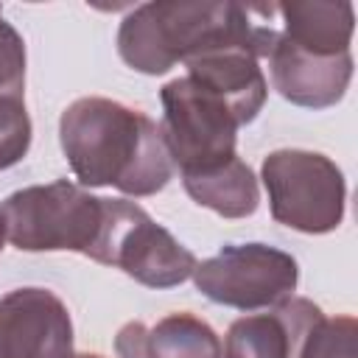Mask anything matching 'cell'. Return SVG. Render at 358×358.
Instances as JSON below:
<instances>
[{"instance_id":"cell-1","label":"cell","mask_w":358,"mask_h":358,"mask_svg":"<svg viewBox=\"0 0 358 358\" xmlns=\"http://www.w3.org/2000/svg\"><path fill=\"white\" fill-rule=\"evenodd\" d=\"M59 143L81 187H117L154 196L173 179V159L159 123L120 101L87 95L59 117Z\"/></svg>"},{"instance_id":"cell-2","label":"cell","mask_w":358,"mask_h":358,"mask_svg":"<svg viewBox=\"0 0 358 358\" xmlns=\"http://www.w3.org/2000/svg\"><path fill=\"white\" fill-rule=\"evenodd\" d=\"M260 20V6L157 0L131 8L117 28L120 59L145 76H162L227 39L243 36Z\"/></svg>"},{"instance_id":"cell-3","label":"cell","mask_w":358,"mask_h":358,"mask_svg":"<svg viewBox=\"0 0 358 358\" xmlns=\"http://www.w3.org/2000/svg\"><path fill=\"white\" fill-rule=\"evenodd\" d=\"M3 218L11 246L20 252H78L92 260L106 199L76 182L56 179L14 190L3 201Z\"/></svg>"},{"instance_id":"cell-4","label":"cell","mask_w":358,"mask_h":358,"mask_svg":"<svg viewBox=\"0 0 358 358\" xmlns=\"http://www.w3.org/2000/svg\"><path fill=\"white\" fill-rule=\"evenodd\" d=\"M260 179L277 224L305 235L338 229L347 204V182L330 157L305 148H277L263 159Z\"/></svg>"},{"instance_id":"cell-5","label":"cell","mask_w":358,"mask_h":358,"mask_svg":"<svg viewBox=\"0 0 358 358\" xmlns=\"http://www.w3.org/2000/svg\"><path fill=\"white\" fill-rule=\"evenodd\" d=\"M159 131L182 176L218 168L238 157V117L232 106L190 76L171 78L162 90Z\"/></svg>"},{"instance_id":"cell-6","label":"cell","mask_w":358,"mask_h":358,"mask_svg":"<svg viewBox=\"0 0 358 358\" xmlns=\"http://www.w3.org/2000/svg\"><path fill=\"white\" fill-rule=\"evenodd\" d=\"M92 260L120 268L145 288L182 285L199 263L185 243L129 199H106V218Z\"/></svg>"},{"instance_id":"cell-7","label":"cell","mask_w":358,"mask_h":358,"mask_svg":"<svg viewBox=\"0 0 358 358\" xmlns=\"http://www.w3.org/2000/svg\"><path fill=\"white\" fill-rule=\"evenodd\" d=\"M299 282L296 260L268 243H229L196 263L193 285L210 302L238 310H271L294 296Z\"/></svg>"},{"instance_id":"cell-8","label":"cell","mask_w":358,"mask_h":358,"mask_svg":"<svg viewBox=\"0 0 358 358\" xmlns=\"http://www.w3.org/2000/svg\"><path fill=\"white\" fill-rule=\"evenodd\" d=\"M73 355V319L62 296L39 285L0 296V358Z\"/></svg>"},{"instance_id":"cell-9","label":"cell","mask_w":358,"mask_h":358,"mask_svg":"<svg viewBox=\"0 0 358 358\" xmlns=\"http://www.w3.org/2000/svg\"><path fill=\"white\" fill-rule=\"evenodd\" d=\"M266 62L271 87L285 101L305 109H327L338 103L352 78V53L316 56L296 48L282 34H277Z\"/></svg>"},{"instance_id":"cell-10","label":"cell","mask_w":358,"mask_h":358,"mask_svg":"<svg viewBox=\"0 0 358 358\" xmlns=\"http://www.w3.org/2000/svg\"><path fill=\"white\" fill-rule=\"evenodd\" d=\"M324 310L305 299L291 296L282 305L235 319L227 330L224 358H296L310 327Z\"/></svg>"},{"instance_id":"cell-11","label":"cell","mask_w":358,"mask_h":358,"mask_svg":"<svg viewBox=\"0 0 358 358\" xmlns=\"http://www.w3.org/2000/svg\"><path fill=\"white\" fill-rule=\"evenodd\" d=\"M274 11L282 17V36L296 48L316 56H338L350 53L355 11L352 3H277Z\"/></svg>"},{"instance_id":"cell-12","label":"cell","mask_w":358,"mask_h":358,"mask_svg":"<svg viewBox=\"0 0 358 358\" xmlns=\"http://www.w3.org/2000/svg\"><path fill=\"white\" fill-rule=\"evenodd\" d=\"M182 185L196 204L218 213L221 218H246L260 204L257 176L241 157H232L218 168L182 176Z\"/></svg>"},{"instance_id":"cell-13","label":"cell","mask_w":358,"mask_h":358,"mask_svg":"<svg viewBox=\"0 0 358 358\" xmlns=\"http://www.w3.org/2000/svg\"><path fill=\"white\" fill-rule=\"evenodd\" d=\"M145 352L148 358H224L215 330L187 310L168 313L148 327Z\"/></svg>"},{"instance_id":"cell-14","label":"cell","mask_w":358,"mask_h":358,"mask_svg":"<svg viewBox=\"0 0 358 358\" xmlns=\"http://www.w3.org/2000/svg\"><path fill=\"white\" fill-rule=\"evenodd\" d=\"M358 322L352 316H322L305 336L296 358H358Z\"/></svg>"},{"instance_id":"cell-15","label":"cell","mask_w":358,"mask_h":358,"mask_svg":"<svg viewBox=\"0 0 358 358\" xmlns=\"http://www.w3.org/2000/svg\"><path fill=\"white\" fill-rule=\"evenodd\" d=\"M31 117L22 98H0V171L17 165L31 148Z\"/></svg>"},{"instance_id":"cell-16","label":"cell","mask_w":358,"mask_h":358,"mask_svg":"<svg viewBox=\"0 0 358 358\" xmlns=\"http://www.w3.org/2000/svg\"><path fill=\"white\" fill-rule=\"evenodd\" d=\"M25 92V42L0 8V98H22Z\"/></svg>"},{"instance_id":"cell-17","label":"cell","mask_w":358,"mask_h":358,"mask_svg":"<svg viewBox=\"0 0 358 358\" xmlns=\"http://www.w3.org/2000/svg\"><path fill=\"white\" fill-rule=\"evenodd\" d=\"M145 333L148 327L143 322H126L115 336V350L120 358H148L145 352Z\"/></svg>"},{"instance_id":"cell-18","label":"cell","mask_w":358,"mask_h":358,"mask_svg":"<svg viewBox=\"0 0 358 358\" xmlns=\"http://www.w3.org/2000/svg\"><path fill=\"white\" fill-rule=\"evenodd\" d=\"M6 241H8V235H6V218H3V207H0V252H3Z\"/></svg>"},{"instance_id":"cell-19","label":"cell","mask_w":358,"mask_h":358,"mask_svg":"<svg viewBox=\"0 0 358 358\" xmlns=\"http://www.w3.org/2000/svg\"><path fill=\"white\" fill-rule=\"evenodd\" d=\"M73 358H103V355H98V352H78V355H73Z\"/></svg>"}]
</instances>
